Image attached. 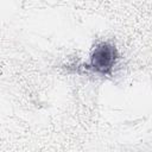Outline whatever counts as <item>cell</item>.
<instances>
[{
	"instance_id": "6da1fadb",
	"label": "cell",
	"mask_w": 152,
	"mask_h": 152,
	"mask_svg": "<svg viewBox=\"0 0 152 152\" xmlns=\"http://www.w3.org/2000/svg\"><path fill=\"white\" fill-rule=\"evenodd\" d=\"M116 59L118 52L115 46L109 43H100L96 45L91 53L89 68L93 69L95 72L106 75L110 72V70L116 63Z\"/></svg>"
}]
</instances>
